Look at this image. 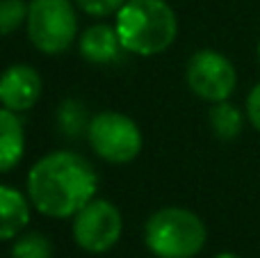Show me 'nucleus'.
<instances>
[{
  "label": "nucleus",
  "mask_w": 260,
  "mask_h": 258,
  "mask_svg": "<svg viewBox=\"0 0 260 258\" xmlns=\"http://www.w3.org/2000/svg\"><path fill=\"white\" fill-rule=\"evenodd\" d=\"M25 27L30 44L39 53L62 55L78 35L76 9L69 0H30Z\"/></svg>",
  "instance_id": "4"
},
{
  "label": "nucleus",
  "mask_w": 260,
  "mask_h": 258,
  "mask_svg": "<svg viewBox=\"0 0 260 258\" xmlns=\"http://www.w3.org/2000/svg\"><path fill=\"white\" fill-rule=\"evenodd\" d=\"M76 3L89 16H108V14L119 12L128 0H76Z\"/></svg>",
  "instance_id": "16"
},
{
  "label": "nucleus",
  "mask_w": 260,
  "mask_h": 258,
  "mask_svg": "<svg viewBox=\"0 0 260 258\" xmlns=\"http://www.w3.org/2000/svg\"><path fill=\"white\" fill-rule=\"evenodd\" d=\"M258 59H260V44H258Z\"/></svg>",
  "instance_id": "19"
},
{
  "label": "nucleus",
  "mask_w": 260,
  "mask_h": 258,
  "mask_svg": "<svg viewBox=\"0 0 260 258\" xmlns=\"http://www.w3.org/2000/svg\"><path fill=\"white\" fill-rule=\"evenodd\" d=\"M89 114L87 108L80 103L78 99H64L57 108V126L62 131L64 137H76L87 135V128H89Z\"/></svg>",
  "instance_id": "13"
},
{
  "label": "nucleus",
  "mask_w": 260,
  "mask_h": 258,
  "mask_svg": "<svg viewBox=\"0 0 260 258\" xmlns=\"http://www.w3.org/2000/svg\"><path fill=\"white\" fill-rule=\"evenodd\" d=\"M30 222V199L9 185H0V240L16 238Z\"/></svg>",
  "instance_id": "11"
},
{
  "label": "nucleus",
  "mask_w": 260,
  "mask_h": 258,
  "mask_svg": "<svg viewBox=\"0 0 260 258\" xmlns=\"http://www.w3.org/2000/svg\"><path fill=\"white\" fill-rule=\"evenodd\" d=\"M215 258H242V256H238V254H231V251H224V254H217Z\"/></svg>",
  "instance_id": "18"
},
{
  "label": "nucleus",
  "mask_w": 260,
  "mask_h": 258,
  "mask_svg": "<svg viewBox=\"0 0 260 258\" xmlns=\"http://www.w3.org/2000/svg\"><path fill=\"white\" fill-rule=\"evenodd\" d=\"M185 80L194 96L208 103L229 101L238 85V71L224 53L203 48L194 53L185 69Z\"/></svg>",
  "instance_id": "6"
},
{
  "label": "nucleus",
  "mask_w": 260,
  "mask_h": 258,
  "mask_svg": "<svg viewBox=\"0 0 260 258\" xmlns=\"http://www.w3.org/2000/svg\"><path fill=\"white\" fill-rule=\"evenodd\" d=\"M87 140L99 158L112 165L133 163L144 144L139 126L128 114L117 110L94 114L87 128Z\"/></svg>",
  "instance_id": "5"
},
{
  "label": "nucleus",
  "mask_w": 260,
  "mask_h": 258,
  "mask_svg": "<svg viewBox=\"0 0 260 258\" xmlns=\"http://www.w3.org/2000/svg\"><path fill=\"white\" fill-rule=\"evenodd\" d=\"M80 55L91 64H112L119 59L123 46L117 35V27H110L105 23L87 27L78 39Z\"/></svg>",
  "instance_id": "9"
},
{
  "label": "nucleus",
  "mask_w": 260,
  "mask_h": 258,
  "mask_svg": "<svg viewBox=\"0 0 260 258\" xmlns=\"http://www.w3.org/2000/svg\"><path fill=\"white\" fill-rule=\"evenodd\" d=\"M25 153V131L16 112L0 105V174H7Z\"/></svg>",
  "instance_id": "10"
},
{
  "label": "nucleus",
  "mask_w": 260,
  "mask_h": 258,
  "mask_svg": "<svg viewBox=\"0 0 260 258\" xmlns=\"http://www.w3.org/2000/svg\"><path fill=\"white\" fill-rule=\"evenodd\" d=\"M247 119L260 133V82L249 91V96H247Z\"/></svg>",
  "instance_id": "17"
},
{
  "label": "nucleus",
  "mask_w": 260,
  "mask_h": 258,
  "mask_svg": "<svg viewBox=\"0 0 260 258\" xmlns=\"http://www.w3.org/2000/svg\"><path fill=\"white\" fill-rule=\"evenodd\" d=\"M123 217L112 201L91 199L80 213L73 215V240L89 254H105L119 242Z\"/></svg>",
  "instance_id": "7"
},
{
  "label": "nucleus",
  "mask_w": 260,
  "mask_h": 258,
  "mask_svg": "<svg viewBox=\"0 0 260 258\" xmlns=\"http://www.w3.org/2000/svg\"><path fill=\"white\" fill-rule=\"evenodd\" d=\"M117 35L123 50L142 57L165 53L178 35L176 12L165 0H128L117 12Z\"/></svg>",
  "instance_id": "2"
},
{
  "label": "nucleus",
  "mask_w": 260,
  "mask_h": 258,
  "mask_svg": "<svg viewBox=\"0 0 260 258\" xmlns=\"http://www.w3.org/2000/svg\"><path fill=\"white\" fill-rule=\"evenodd\" d=\"M27 21V5L23 0H0V37L12 35Z\"/></svg>",
  "instance_id": "15"
},
{
  "label": "nucleus",
  "mask_w": 260,
  "mask_h": 258,
  "mask_svg": "<svg viewBox=\"0 0 260 258\" xmlns=\"http://www.w3.org/2000/svg\"><path fill=\"white\" fill-rule=\"evenodd\" d=\"M210 119V128L219 140L231 142L235 137H240L244 128V114L238 105L229 103V101H221V103H212V110L208 114Z\"/></svg>",
  "instance_id": "12"
},
{
  "label": "nucleus",
  "mask_w": 260,
  "mask_h": 258,
  "mask_svg": "<svg viewBox=\"0 0 260 258\" xmlns=\"http://www.w3.org/2000/svg\"><path fill=\"white\" fill-rule=\"evenodd\" d=\"M53 256V245L44 233H25L21 236L12 247V258H50Z\"/></svg>",
  "instance_id": "14"
},
{
  "label": "nucleus",
  "mask_w": 260,
  "mask_h": 258,
  "mask_svg": "<svg viewBox=\"0 0 260 258\" xmlns=\"http://www.w3.org/2000/svg\"><path fill=\"white\" fill-rule=\"evenodd\" d=\"M96 190V169L89 160L73 151L44 155L27 174V199L46 217H73L94 199Z\"/></svg>",
  "instance_id": "1"
},
{
  "label": "nucleus",
  "mask_w": 260,
  "mask_h": 258,
  "mask_svg": "<svg viewBox=\"0 0 260 258\" xmlns=\"http://www.w3.org/2000/svg\"><path fill=\"white\" fill-rule=\"evenodd\" d=\"M44 82L37 69L14 64L0 73V105L12 112H25L39 101Z\"/></svg>",
  "instance_id": "8"
},
{
  "label": "nucleus",
  "mask_w": 260,
  "mask_h": 258,
  "mask_svg": "<svg viewBox=\"0 0 260 258\" xmlns=\"http://www.w3.org/2000/svg\"><path fill=\"white\" fill-rule=\"evenodd\" d=\"M206 238L203 219L178 206L155 210L144 227V242L157 258H194L203 249Z\"/></svg>",
  "instance_id": "3"
}]
</instances>
